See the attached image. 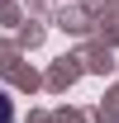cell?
I'll return each mask as SVG.
<instances>
[{"label": "cell", "mask_w": 119, "mask_h": 123, "mask_svg": "<svg viewBox=\"0 0 119 123\" xmlns=\"http://www.w3.org/2000/svg\"><path fill=\"white\" fill-rule=\"evenodd\" d=\"M0 123H15V104H10L5 90H0Z\"/></svg>", "instance_id": "6da1fadb"}]
</instances>
